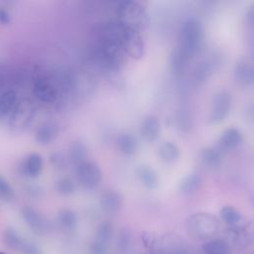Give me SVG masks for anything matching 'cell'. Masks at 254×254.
I'll return each mask as SVG.
<instances>
[{
	"mask_svg": "<svg viewBox=\"0 0 254 254\" xmlns=\"http://www.w3.org/2000/svg\"><path fill=\"white\" fill-rule=\"evenodd\" d=\"M188 229L200 238L213 234L218 228V220L209 213H195L188 220Z\"/></svg>",
	"mask_w": 254,
	"mask_h": 254,
	"instance_id": "cell-6",
	"label": "cell"
},
{
	"mask_svg": "<svg viewBox=\"0 0 254 254\" xmlns=\"http://www.w3.org/2000/svg\"><path fill=\"white\" fill-rule=\"evenodd\" d=\"M56 190L63 195H70L75 190L73 182L68 178H61L56 183Z\"/></svg>",
	"mask_w": 254,
	"mask_h": 254,
	"instance_id": "cell-29",
	"label": "cell"
},
{
	"mask_svg": "<svg viewBox=\"0 0 254 254\" xmlns=\"http://www.w3.org/2000/svg\"><path fill=\"white\" fill-rule=\"evenodd\" d=\"M243 141L241 132L236 128L225 129L218 140L219 149L222 151H229L237 148Z\"/></svg>",
	"mask_w": 254,
	"mask_h": 254,
	"instance_id": "cell-14",
	"label": "cell"
},
{
	"mask_svg": "<svg viewBox=\"0 0 254 254\" xmlns=\"http://www.w3.org/2000/svg\"><path fill=\"white\" fill-rule=\"evenodd\" d=\"M204 254H230L228 245L220 239H211L202 245Z\"/></svg>",
	"mask_w": 254,
	"mask_h": 254,
	"instance_id": "cell-26",
	"label": "cell"
},
{
	"mask_svg": "<svg viewBox=\"0 0 254 254\" xmlns=\"http://www.w3.org/2000/svg\"><path fill=\"white\" fill-rule=\"evenodd\" d=\"M180 154L179 147L173 142H163L159 147V155L166 163H174L179 159Z\"/></svg>",
	"mask_w": 254,
	"mask_h": 254,
	"instance_id": "cell-22",
	"label": "cell"
},
{
	"mask_svg": "<svg viewBox=\"0 0 254 254\" xmlns=\"http://www.w3.org/2000/svg\"><path fill=\"white\" fill-rule=\"evenodd\" d=\"M98 36L112 41L126 56L134 60H140L144 55L145 44L141 34L116 19L104 23L99 28Z\"/></svg>",
	"mask_w": 254,
	"mask_h": 254,
	"instance_id": "cell-1",
	"label": "cell"
},
{
	"mask_svg": "<svg viewBox=\"0 0 254 254\" xmlns=\"http://www.w3.org/2000/svg\"><path fill=\"white\" fill-rule=\"evenodd\" d=\"M17 101V93L12 89H8L0 93V120L7 117L9 118Z\"/></svg>",
	"mask_w": 254,
	"mask_h": 254,
	"instance_id": "cell-18",
	"label": "cell"
},
{
	"mask_svg": "<svg viewBox=\"0 0 254 254\" xmlns=\"http://www.w3.org/2000/svg\"><path fill=\"white\" fill-rule=\"evenodd\" d=\"M21 215L26 224L35 234L45 235L48 233L50 228L49 221L37 209L30 205H25L21 209Z\"/></svg>",
	"mask_w": 254,
	"mask_h": 254,
	"instance_id": "cell-10",
	"label": "cell"
},
{
	"mask_svg": "<svg viewBox=\"0 0 254 254\" xmlns=\"http://www.w3.org/2000/svg\"><path fill=\"white\" fill-rule=\"evenodd\" d=\"M36 113L33 102L29 99H18L8 120L10 129L15 132H22L32 122Z\"/></svg>",
	"mask_w": 254,
	"mask_h": 254,
	"instance_id": "cell-5",
	"label": "cell"
},
{
	"mask_svg": "<svg viewBox=\"0 0 254 254\" xmlns=\"http://www.w3.org/2000/svg\"><path fill=\"white\" fill-rule=\"evenodd\" d=\"M123 202L122 195L116 190H106L100 196V206L107 213L117 212Z\"/></svg>",
	"mask_w": 254,
	"mask_h": 254,
	"instance_id": "cell-16",
	"label": "cell"
},
{
	"mask_svg": "<svg viewBox=\"0 0 254 254\" xmlns=\"http://www.w3.org/2000/svg\"><path fill=\"white\" fill-rule=\"evenodd\" d=\"M203 38L204 32L201 22L198 19L190 18L181 27L178 50L187 60H190L201 48Z\"/></svg>",
	"mask_w": 254,
	"mask_h": 254,
	"instance_id": "cell-3",
	"label": "cell"
},
{
	"mask_svg": "<svg viewBox=\"0 0 254 254\" xmlns=\"http://www.w3.org/2000/svg\"><path fill=\"white\" fill-rule=\"evenodd\" d=\"M118 150L126 156L133 155L137 150V139L130 133H122L116 139Z\"/></svg>",
	"mask_w": 254,
	"mask_h": 254,
	"instance_id": "cell-19",
	"label": "cell"
},
{
	"mask_svg": "<svg viewBox=\"0 0 254 254\" xmlns=\"http://www.w3.org/2000/svg\"><path fill=\"white\" fill-rule=\"evenodd\" d=\"M231 102H232V97L227 90L222 89L218 91L213 96V99H212L209 122L212 124L221 123L229 114V111L231 108Z\"/></svg>",
	"mask_w": 254,
	"mask_h": 254,
	"instance_id": "cell-8",
	"label": "cell"
},
{
	"mask_svg": "<svg viewBox=\"0 0 254 254\" xmlns=\"http://www.w3.org/2000/svg\"><path fill=\"white\" fill-rule=\"evenodd\" d=\"M3 242L9 248L24 254H41V251L36 244L22 237L13 227H8L4 230Z\"/></svg>",
	"mask_w": 254,
	"mask_h": 254,
	"instance_id": "cell-9",
	"label": "cell"
},
{
	"mask_svg": "<svg viewBox=\"0 0 254 254\" xmlns=\"http://www.w3.org/2000/svg\"><path fill=\"white\" fill-rule=\"evenodd\" d=\"M139 133L148 142L155 141L160 133V121L155 115L146 116L139 127Z\"/></svg>",
	"mask_w": 254,
	"mask_h": 254,
	"instance_id": "cell-13",
	"label": "cell"
},
{
	"mask_svg": "<svg viewBox=\"0 0 254 254\" xmlns=\"http://www.w3.org/2000/svg\"><path fill=\"white\" fill-rule=\"evenodd\" d=\"M50 161L55 168L62 169L64 166V158L61 153H53L50 156Z\"/></svg>",
	"mask_w": 254,
	"mask_h": 254,
	"instance_id": "cell-32",
	"label": "cell"
},
{
	"mask_svg": "<svg viewBox=\"0 0 254 254\" xmlns=\"http://www.w3.org/2000/svg\"><path fill=\"white\" fill-rule=\"evenodd\" d=\"M0 254H6V253H3V252H0Z\"/></svg>",
	"mask_w": 254,
	"mask_h": 254,
	"instance_id": "cell-36",
	"label": "cell"
},
{
	"mask_svg": "<svg viewBox=\"0 0 254 254\" xmlns=\"http://www.w3.org/2000/svg\"><path fill=\"white\" fill-rule=\"evenodd\" d=\"M235 78L242 86H250L254 80V67L253 62L248 58L240 59L234 69Z\"/></svg>",
	"mask_w": 254,
	"mask_h": 254,
	"instance_id": "cell-12",
	"label": "cell"
},
{
	"mask_svg": "<svg viewBox=\"0 0 254 254\" xmlns=\"http://www.w3.org/2000/svg\"><path fill=\"white\" fill-rule=\"evenodd\" d=\"M115 4L116 20L139 33L148 28L150 23L149 14L140 2L124 0Z\"/></svg>",
	"mask_w": 254,
	"mask_h": 254,
	"instance_id": "cell-4",
	"label": "cell"
},
{
	"mask_svg": "<svg viewBox=\"0 0 254 254\" xmlns=\"http://www.w3.org/2000/svg\"><path fill=\"white\" fill-rule=\"evenodd\" d=\"M201 185V179L196 174H190L186 176L181 184H180V190L185 194H191L195 192Z\"/></svg>",
	"mask_w": 254,
	"mask_h": 254,
	"instance_id": "cell-24",
	"label": "cell"
},
{
	"mask_svg": "<svg viewBox=\"0 0 254 254\" xmlns=\"http://www.w3.org/2000/svg\"><path fill=\"white\" fill-rule=\"evenodd\" d=\"M22 172L29 178H37L43 170V159L38 153H31L22 164Z\"/></svg>",
	"mask_w": 254,
	"mask_h": 254,
	"instance_id": "cell-17",
	"label": "cell"
},
{
	"mask_svg": "<svg viewBox=\"0 0 254 254\" xmlns=\"http://www.w3.org/2000/svg\"><path fill=\"white\" fill-rule=\"evenodd\" d=\"M68 158L71 163L75 166L85 161L86 158V147L80 141H75L70 144L68 149Z\"/></svg>",
	"mask_w": 254,
	"mask_h": 254,
	"instance_id": "cell-25",
	"label": "cell"
},
{
	"mask_svg": "<svg viewBox=\"0 0 254 254\" xmlns=\"http://www.w3.org/2000/svg\"><path fill=\"white\" fill-rule=\"evenodd\" d=\"M201 161L207 168H217L222 163V152L219 148H205L201 152Z\"/></svg>",
	"mask_w": 254,
	"mask_h": 254,
	"instance_id": "cell-20",
	"label": "cell"
},
{
	"mask_svg": "<svg viewBox=\"0 0 254 254\" xmlns=\"http://www.w3.org/2000/svg\"><path fill=\"white\" fill-rule=\"evenodd\" d=\"M91 57L95 64L106 73L120 71L126 61L124 52L112 41L98 36L95 45L92 47Z\"/></svg>",
	"mask_w": 254,
	"mask_h": 254,
	"instance_id": "cell-2",
	"label": "cell"
},
{
	"mask_svg": "<svg viewBox=\"0 0 254 254\" xmlns=\"http://www.w3.org/2000/svg\"><path fill=\"white\" fill-rule=\"evenodd\" d=\"M75 176L82 188L92 190L101 180V171L94 162L85 160L75 166Z\"/></svg>",
	"mask_w": 254,
	"mask_h": 254,
	"instance_id": "cell-7",
	"label": "cell"
},
{
	"mask_svg": "<svg viewBox=\"0 0 254 254\" xmlns=\"http://www.w3.org/2000/svg\"><path fill=\"white\" fill-rule=\"evenodd\" d=\"M10 21H11V16L9 12L5 8L0 7V24L7 25L10 23Z\"/></svg>",
	"mask_w": 254,
	"mask_h": 254,
	"instance_id": "cell-35",
	"label": "cell"
},
{
	"mask_svg": "<svg viewBox=\"0 0 254 254\" xmlns=\"http://www.w3.org/2000/svg\"><path fill=\"white\" fill-rule=\"evenodd\" d=\"M137 174L138 177L141 181V183L149 190H154L155 188H157L158 183H159V179L157 176V173L150 168L149 166H140L137 170Z\"/></svg>",
	"mask_w": 254,
	"mask_h": 254,
	"instance_id": "cell-21",
	"label": "cell"
},
{
	"mask_svg": "<svg viewBox=\"0 0 254 254\" xmlns=\"http://www.w3.org/2000/svg\"><path fill=\"white\" fill-rule=\"evenodd\" d=\"M0 198L6 202L12 201L14 198V190L9 182L0 175Z\"/></svg>",
	"mask_w": 254,
	"mask_h": 254,
	"instance_id": "cell-30",
	"label": "cell"
},
{
	"mask_svg": "<svg viewBox=\"0 0 254 254\" xmlns=\"http://www.w3.org/2000/svg\"><path fill=\"white\" fill-rule=\"evenodd\" d=\"M33 92L40 101L45 103H52L58 97L57 87L46 76H40L34 81Z\"/></svg>",
	"mask_w": 254,
	"mask_h": 254,
	"instance_id": "cell-11",
	"label": "cell"
},
{
	"mask_svg": "<svg viewBox=\"0 0 254 254\" xmlns=\"http://www.w3.org/2000/svg\"><path fill=\"white\" fill-rule=\"evenodd\" d=\"M111 235H112V225L108 221H103L98 225L95 242L106 246L108 241L111 238Z\"/></svg>",
	"mask_w": 254,
	"mask_h": 254,
	"instance_id": "cell-28",
	"label": "cell"
},
{
	"mask_svg": "<svg viewBox=\"0 0 254 254\" xmlns=\"http://www.w3.org/2000/svg\"><path fill=\"white\" fill-rule=\"evenodd\" d=\"M26 191H27V193H28L30 196L35 197V198H36V197H40V196L42 195V193H43L42 188L39 187V186H35V185H32V186L27 187Z\"/></svg>",
	"mask_w": 254,
	"mask_h": 254,
	"instance_id": "cell-33",
	"label": "cell"
},
{
	"mask_svg": "<svg viewBox=\"0 0 254 254\" xmlns=\"http://www.w3.org/2000/svg\"><path fill=\"white\" fill-rule=\"evenodd\" d=\"M220 218L228 225H231V226H234V225H237L241 219H242V215L241 213L233 206H230V205H227V206H224L220 209Z\"/></svg>",
	"mask_w": 254,
	"mask_h": 254,
	"instance_id": "cell-27",
	"label": "cell"
},
{
	"mask_svg": "<svg viewBox=\"0 0 254 254\" xmlns=\"http://www.w3.org/2000/svg\"><path fill=\"white\" fill-rule=\"evenodd\" d=\"M58 221L64 230L71 231L77 225V216L72 209L64 208L59 212Z\"/></svg>",
	"mask_w": 254,
	"mask_h": 254,
	"instance_id": "cell-23",
	"label": "cell"
},
{
	"mask_svg": "<svg viewBox=\"0 0 254 254\" xmlns=\"http://www.w3.org/2000/svg\"><path fill=\"white\" fill-rule=\"evenodd\" d=\"M59 134V127L54 122H45L41 124L35 132V140L40 145L52 143Z\"/></svg>",
	"mask_w": 254,
	"mask_h": 254,
	"instance_id": "cell-15",
	"label": "cell"
},
{
	"mask_svg": "<svg viewBox=\"0 0 254 254\" xmlns=\"http://www.w3.org/2000/svg\"><path fill=\"white\" fill-rule=\"evenodd\" d=\"M188 60L180 53V51L177 49L173 55H172V70L175 74H179L183 71L184 65Z\"/></svg>",
	"mask_w": 254,
	"mask_h": 254,
	"instance_id": "cell-31",
	"label": "cell"
},
{
	"mask_svg": "<svg viewBox=\"0 0 254 254\" xmlns=\"http://www.w3.org/2000/svg\"><path fill=\"white\" fill-rule=\"evenodd\" d=\"M90 254H106V246L94 242L90 248Z\"/></svg>",
	"mask_w": 254,
	"mask_h": 254,
	"instance_id": "cell-34",
	"label": "cell"
}]
</instances>
